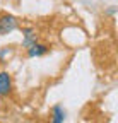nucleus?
<instances>
[{
  "label": "nucleus",
  "instance_id": "f257e3e1",
  "mask_svg": "<svg viewBox=\"0 0 118 123\" xmlns=\"http://www.w3.org/2000/svg\"><path fill=\"white\" fill-rule=\"evenodd\" d=\"M17 27H19L17 17H14V15H10V14H2L0 15V36L10 34Z\"/></svg>",
  "mask_w": 118,
  "mask_h": 123
},
{
  "label": "nucleus",
  "instance_id": "f03ea898",
  "mask_svg": "<svg viewBox=\"0 0 118 123\" xmlns=\"http://www.w3.org/2000/svg\"><path fill=\"white\" fill-rule=\"evenodd\" d=\"M12 75L7 70H0V98H7L12 94Z\"/></svg>",
  "mask_w": 118,
  "mask_h": 123
},
{
  "label": "nucleus",
  "instance_id": "7ed1b4c3",
  "mask_svg": "<svg viewBox=\"0 0 118 123\" xmlns=\"http://www.w3.org/2000/svg\"><path fill=\"white\" fill-rule=\"evenodd\" d=\"M38 33L34 27H22V48H29L34 43H38Z\"/></svg>",
  "mask_w": 118,
  "mask_h": 123
},
{
  "label": "nucleus",
  "instance_id": "20e7f679",
  "mask_svg": "<svg viewBox=\"0 0 118 123\" xmlns=\"http://www.w3.org/2000/svg\"><path fill=\"white\" fill-rule=\"evenodd\" d=\"M50 51V46L48 44H45V43H34L33 46H29V48L26 50V53H27V56L29 58H38V56H43V55H46Z\"/></svg>",
  "mask_w": 118,
  "mask_h": 123
},
{
  "label": "nucleus",
  "instance_id": "39448f33",
  "mask_svg": "<svg viewBox=\"0 0 118 123\" xmlns=\"http://www.w3.org/2000/svg\"><path fill=\"white\" fill-rule=\"evenodd\" d=\"M50 123H65L67 120V111L63 110L62 104H55L50 111Z\"/></svg>",
  "mask_w": 118,
  "mask_h": 123
},
{
  "label": "nucleus",
  "instance_id": "423d86ee",
  "mask_svg": "<svg viewBox=\"0 0 118 123\" xmlns=\"http://www.w3.org/2000/svg\"><path fill=\"white\" fill-rule=\"evenodd\" d=\"M9 53H10V48H7V46H5L4 50H0V62H4V58H5Z\"/></svg>",
  "mask_w": 118,
  "mask_h": 123
},
{
  "label": "nucleus",
  "instance_id": "0eeeda50",
  "mask_svg": "<svg viewBox=\"0 0 118 123\" xmlns=\"http://www.w3.org/2000/svg\"><path fill=\"white\" fill-rule=\"evenodd\" d=\"M106 14H108V15H115V14H116V7H115V5H111V7L106 10Z\"/></svg>",
  "mask_w": 118,
  "mask_h": 123
}]
</instances>
